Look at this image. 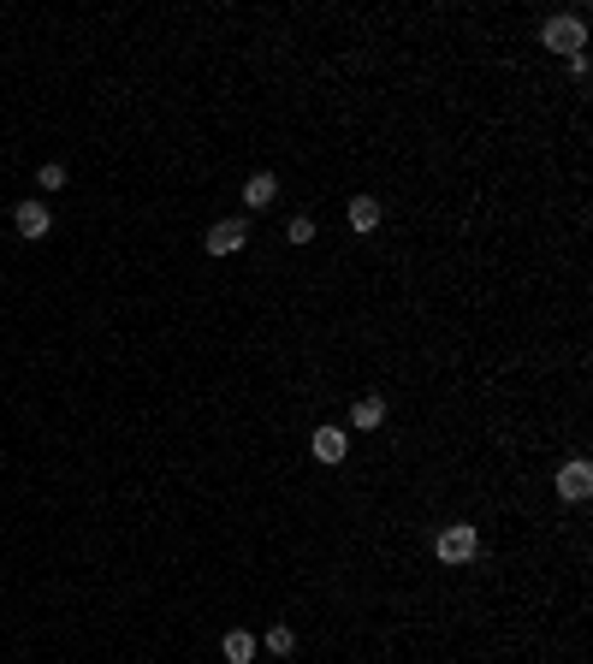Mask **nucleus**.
Masks as SVG:
<instances>
[{"label": "nucleus", "mask_w": 593, "mask_h": 664, "mask_svg": "<svg viewBox=\"0 0 593 664\" xmlns=\"http://www.w3.org/2000/svg\"><path fill=\"white\" fill-rule=\"evenodd\" d=\"M285 243H315V220H309V214H296L291 226H285Z\"/></svg>", "instance_id": "f8f14e48"}, {"label": "nucleus", "mask_w": 593, "mask_h": 664, "mask_svg": "<svg viewBox=\"0 0 593 664\" xmlns=\"http://www.w3.org/2000/svg\"><path fill=\"white\" fill-rule=\"evenodd\" d=\"M261 646H267L273 659H285V652H291V646H296V635H291V629H285V623H273V629H267V641H261Z\"/></svg>", "instance_id": "9b49d317"}, {"label": "nucleus", "mask_w": 593, "mask_h": 664, "mask_svg": "<svg viewBox=\"0 0 593 664\" xmlns=\"http://www.w3.org/2000/svg\"><path fill=\"white\" fill-rule=\"evenodd\" d=\"M374 226H380V202H374V196H356V202H350V232L368 237Z\"/></svg>", "instance_id": "0eeeda50"}, {"label": "nucleus", "mask_w": 593, "mask_h": 664, "mask_svg": "<svg viewBox=\"0 0 593 664\" xmlns=\"http://www.w3.org/2000/svg\"><path fill=\"white\" fill-rule=\"evenodd\" d=\"M434 552H439V564H469L474 552H481V534L469 522H451V528H439Z\"/></svg>", "instance_id": "f257e3e1"}, {"label": "nucleus", "mask_w": 593, "mask_h": 664, "mask_svg": "<svg viewBox=\"0 0 593 664\" xmlns=\"http://www.w3.org/2000/svg\"><path fill=\"white\" fill-rule=\"evenodd\" d=\"M380 421H386V404H380V398H356L350 404V428H380Z\"/></svg>", "instance_id": "6e6552de"}, {"label": "nucleus", "mask_w": 593, "mask_h": 664, "mask_svg": "<svg viewBox=\"0 0 593 664\" xmlns=\"http://www.w3.org/2000/svg\"><path fill=\"white\" fill-rule=\"evenodd\" d=\"M19 232L24 237H48V226H54V220H48V208H42V202H19Z\"/></svg>", "instance_id": "423d86ee"}, {"label": "nucleus", "mask_w": 593, "mask_h": 664, "mask_svg": "<svg viewBox=\"0 0 593 664\" xmlns=\"http://www.w3.org/2000/svg\"><path fill=\"white\" fill-rule=\"evenodd\" d=\"M250 243V220H219V226H208V255H237Z\"/></svg>", "instance_id": "7ed1b4c3"}, {"label": "nucleus", "mask_w": 593, "mask_h": 664, "mask_svg": "<svg viewBox=\"0 0 593 664\" xmlns=\"http://www.w3.org/2000/svg\"><path fill=\"white\" fill-rule=\"evenodd\" d=\"M59 184H65V166H54V160H48V166H42V190H59Z\"/></svg>", "instance_id": "ddd939ff"}, {"label": "nucleus", "mask_w": 593, "mask_h": 664, "mask_svg": "<svg viewBox=\"0 0 593 664\" xmlns=\"http://www.w3.org/2000/svg\"><path fill=\"white\" fill-rule=\"evenodd\" d=\"M540 42H546V48H552V54H581V42H588V24L581 19H546L540 24Z\"/></svg>", "instance_id": "f03ea898"}, {"label": "nucleus", "mask_w": 593, "mask_h": 664, "mask_svg": "<svg viewBox=\"0 0 593 664\" xmlns=\"http://www.w3.org/2000/svg\"><path fill=\"white\" fill-rule=\"evenodd\" d=\"M273 196H279V178L273 173H256L250 184H243V202H250V208H267Z\"/></svg>", "instance_id": "1a4fd4ad"}, {"label": "nucleus", "mask_w": 593, "mask_h": 664, "mask_svg": "<svg viewBox=\"0 0 593 664\" xmlns=\"http://www.w3.org/2000/svg\"><path fill=\"white\" fill-rule=\"evenodd\" d=\"M309 451H315L320 463H344V451H350V439H344V428H315Z\"/></svg>", "instance_id": "39448f33"}, {"label": "nucleus", "mask_w": 593, "mask_h": 664, "mask_svg": "<svg viewBox=\"0 0 593 664\" xmlns=\"http://www.w3.org/2000/svg\"><path fill=\"white\" fill-rule=\"evenodd\" d=\"M226 659L250 664V659H256V635H250V629H232V635H226Z\"/></svg>", "instance_id": "9d476101"}, {"label": "nucleus", "mask_w": 593, "mask_h": 664, "mask_svg": "<svg viewBox=\"0 0 593 664\" xmlns=\"http://www.w3.org/2000/svg\"><path fill=\"white\" fill-rule=\"evenodd\" d=\"M558 492H564V498H588V492H593V463H588V457H575V463L558 469Z\"/></svg>", "instance_id": "20e7f679"}]
</instances>
